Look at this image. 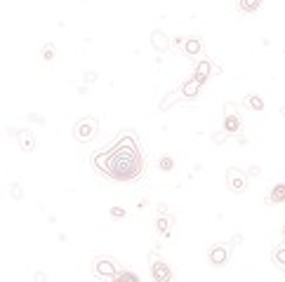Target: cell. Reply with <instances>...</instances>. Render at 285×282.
<instances>
[{
	"mask_svg": "<svg viewBox=\"0 0 285 282\" xmlns=\"http://www.w3.org/2000/svg\"><path fill=\"white\" fill-rule=\"evenodd\" d=\"M92 162L104 177L113 179V181H132V179L141 177V172H144V158H141L137 137L128 129L118 137L113 146L97 151L92 155Z\"/></svg>",
	"mask_w": 285,
	"mask_h": 282,
	"instance_id": "1",
	"label": "cell"
},
{
	"mask_svg": "<svg viewBox=\"0 0 285 282\" xmlns=\"http://www.w3.org/2000/svg\"><path fill=\"white\" fill-rule=\"evenodd\" d=\"M99 132V120L95 116H87V118H80L76 125H73V139L78 144H90L92 139L97 137Z\"/></svg>",
	"mask_w": 285,
	"mask_h": 282,
	"instance_id": "2",
	"label": "cell"
},
{
	"mask_svg": "<svg viewBox=\"0 0 285 282\" xmlns=\"http://www.w3.org/2000/svg\"><path fill=\"white\" fill-rule=\"evenodd\" d=\"M149 271H151L153 282H174V273L170 268V264L163 259L158 252L149 254Z\"/></svg>",
	"mask_w": 285,
	"mask_h": 282,
	"instance_id": "3",
	"label": "cell"
},
{
	"mask_svg": "<svg viewBox=\"0 0 285 282\" xmlns=\"http://www.w3.org/2000/svg\"><path fill=\"white\" fill-rule=\"evenodd\" d=\"M243 240V235H234V240L231 242H222V245H212L210 247V252H207V261L212 266H226L229 264V259H231V249H234V245L236 242H241Z\"/></svg>",
	"mask_w": 285,
	"mask_h": 282,
	"instance_id": "4",
	"label": "cell"
},
{
	"mask_svg": "<svg viewBox=\"0 0 285 282\" xmlns=\"http://www.w3.org/2000/svg\"><path fill=\"white\" fill-rule=\"evenodd\" d=\"M118 273H120L118 271V264L113 259H109V256H97L92 261V275L99 277V280H113Z\"/></svg>",
	"mask_w": 285,
	"mask_h": 282,
	"instance_id": "5",
	"label": "cell"
},
{
	"mask_svg": "<svg viewBox=\"0 0 285 282\" xmlns=\"http://www.w3.org/2000/svg\"><path fill=\"white\" fill-rule=\"evenodd\" d=\"M226 186L234 191V193H245L247 191V174L238 167H229L226 170Z\"/></svg>",
	"mask_w": 285,
	"mask_h": 282,
	"instance_id": "6",
	"label": "cell"
},
{
	"mask_svg": "<svg viewBox=\"0 0 285 282\" xmlns=\"http://www.w3.org/2000/svg\"><path fill=\"white\" fill-rule=\"evenodd\" d=\"M201 89H203V83L198 80L196 76H191V78H186L184 83H182L179 94H182L184 99H193V97H198V94H201Z\"/></svg>",
	"mask_w": 285,
	"mask_h": 282,
	"instance_id": "7",
	"label": "cell"
},
{
	"mask_svg": "<svg viewBox=\"0 0 285 282\" xmlns=\"http://www.w3.org/2000/svg\"><path fill=\"white\" fill-rule=\"evenodd\" d=\"M212 71H215V66H212V61L207 59V57H203V59H198L196 61V68H193V76L201 80V83H205L207 78L212 76Z\"/></svg>",
	"mask_w": 285,
	"mask_h": 282,
	"instance_id": "8",
	"label": "cell"
},
{
	"mask_svg": "<svg viewBox=\"0 0 285 282\" xmlns=\"http://www.w3.org/2000/svg\"><path fill=\"white\" fill-rule=\"evenodd\" d=\"M172 228H174V219L170 214H161L156 219V233L161 238H170V235H172Z\"/></svg>",
	"mask_w": 285,
	"mask_h": 282,
	"instance_id": "9",
	"label": "cell"
},
{
	"mask_svg": "<svg viewBox=\"0 0 285 282\" xmlns=\"http://www.w3.org/2000/svg\"><path fill=\"white\" fill-rule=\"evenodd\" d=\"M184 54L186 57H198V59H203V40L201 38H186L184 43Z\"/></svg>",
	"mask_w": 285,
	"mask_h": 282,
	"instance_id": "10",
	"label": "cell"
},
{
	"mask_svg": "<svg viewBox=\"0 0 285 282\" xmlns=\"http://www.w3.org/2000/svg\"><path fill=\"white\" fill-rule=\"evenodd\" d=\"M17 139H19V146H22V151H26V153H31V151L35 148V134L33 132H28V129H19Z\"/></svg>",
	"mask_w": 285,
	"mask_h": 282,
	"instance_id": "11",
	"label": "cell"
},
{
	"mask_svg": "<svg viewBox=\"0 0 285 282\" xmlns=\"http://www.w3.org/2000/svg\"><path fill=\"white\" fill-rule=\"evenodd\" d=\"M266 202L269 205H280V202H285V183L271 186V191H269V195H266Z\"/></svg>",
	"mask_w": 285,
	"mask_h": 282,
	"instance_id": "12",
	"label": "cell"
},
{
	"mask_svg": "<svg viewBox=\"0 0 285 282\" xmlns=\"http://www.w3.org/2000/svg\"><path fill=\"white\" fill-rule=\"evenodd\" d=\"M151 45H153V50L156 52H165L170 47V40H168V35L163 33L161 28H156L151 33Z\"/></svg>",
	"mask_w": 285,
	"mask_h": 282,
	"instance_id": "13",
	"label": "cell"
},
{
	"mask_svg": "<svg viewBox=\"0 0 285 282\" xmlns=\"http://www.w3.org/2000/svg\"><path fill=\"white\" fill-rule=\"evenodd\" d=\"M241 129H243L241 116H226L224 118V132L226 134H238Z\"/></svg>",
	"mask_w": 285,
	"mask_h": 282,
	"instance_id": "14",
	"label": "cell"
},
{
	"mask_svg": "<svg viewBox=\"0 0 285 282\" xmlns=\"http://www.w3.org/2000/svg\"><path fill=\"white\" fill-rule=\"evenodd\" d=\"M243 106L250 108V111H255V113H259V111H264V99L259 94H247L245 99H243Z\"/></svg>",
	"mask_w": 285,
	"mask_h": 282,
	"instance_id": "15",
	"label": "cell"
},
{
	"mask_svg": "<svg viewBox=\"0 0 285 282\" xmlns=\"http://www.w3.org/2000/svg\"><path fill=\"white\" fill-rule=\"evenodd\" d=\"M111 282H139V277H137V273H132V271H120Z\"/></svg>",
	"mask_w": 285,
	"mask_h": 282,
	"instance_id": "16",
	"label": "cell"
},
{
	"mask_svg": "<svg viewBox=\"0 0 285 282\" xmlns=\"http://www.w3.org/2000/svg\"><path fill=\"white\" fill-rule=\"evenodd\" d=\"M158 167L163 172H172L174 170V158L172 155H161V160H158Z\"/></svg>",
	"mask_w": 285,
	"mask_h": 282,
	"instance_id": "17",
	"label": "cell"
},
{
	"mask_svg": "<svg viewBox=\"0 0 285 282\" xmlns=\"http://www.w3.org/2000/svg\"><path fill=\"white\" fill-rule=\"evenodd\" d=\"M259 7H262V3H259V0H252V3H238V10L241 12H255V10H259Z\"/></svg>",
	"mask_w": 285,
	"mask_h": 282,
	"instance_id": "18",
	"label": "cell"
},
{
	"mask_svg": "<svg viewBox=\"0 0 285 282\" xmlns=\"http://www.w3.org/2000/svg\"><path fill=\"white\" fill-rule=\"evenodd\" d=\"M55 45H52V43H45L43 45V50H40V54H43V59L45 61H52V59H55Z\"/></svg>",
	"mask_w": 285,
	"mask_h": 282,
	"instance_id": "19",
	"label": "cell"
},
{
	"mask_svg": "<svg viewBox=\"0 0 285 282\" xmlns=\"http://www.w3.org/2000/svg\"><path fill=\"white\" fill-rule=\"evenodd\" d=\"M274 264L285 271V247L283 249H274Z\"/></svg>",
	"mask_w": 285,
	"mask_h": 282,
	"instance_id": "20",
	"label": "cell"
},
{
	"mask_svg": "<svg viewBox=\"0 0 285 282\" xmlns=\"http://www.w3.org/2000/svg\"><path fill=\"white\" fill-rule=\"evenodd\" d=\"M10 188H12V191H10V193H12V198H14V200H22V186H19V183L14 181Z\"/></svg>",
	"mask_w": 285,
	"mask_h": 282,
	"instance_id": "21",
	"label": "cell"
},
{
	"mask_svg": "<svg viewBox=\"0 0 285 282\" xmlns=\"http://www.w3.org/2000/svg\"><path fill=\"white\" fill-rule=\"evenodd\" d=\"M111 216H113V219H123V216H125V210H120V207H113V210H111Z\"/></svg>",
	"mask_w": 285,
	"mask_h": 282,
	"instance_id": "22",
	"label": "cell"
},
{
	"mask_svg": "<svg viewBox=\"0 0 285 282\" xmlns=\"http://www.w3.org/2000/svg\"><path fill=\"white\" fill-rule=\"evenodd\" d=\"M215 141H217V144H224V141H226V139H229V134H226V132H222V134H215Z\"/></svg>",
	"mask_w": 285,
	"mask_h": 282,
	"instance_id": "23",
	"label": "cell"
},
{
	"mask_svg": "<svg viewBox=\"0 0 285 282\" xmlns=\"http://www.w3.org/2000/svg\"><path fill=\"white\" fill-rule=\"evenodd\" d=\"M226 116H236V104H234V101L226 104Z\"/></svg>",
	"mask_w": 285,
	"mask_h": 282,
	"instance_id": "24",
	"label": "cell"
},
{
	"mask_svg": "<svg viewBox=\"0 0 285 282\" xmlns=\"http://www.w3.org/2000/svg\"><path fill=\"white\" fill-rule=\"evenodd\" d=\"M259 172H262V170H259V167L255 165V167H250V172H247V177H257Z\"/></svg>",
	"mask_w": 285,
	"mask_h": 282,
	"instance_id": "25",
	"label": "cell"
},
{
	"mask_svg": "<svg viewBox=\"0 0 285 282\" xmlns=\"http://www.w3.org/2000/svg\"><path fill=\"white\" fill-rule=\"evenodd\" d=\"M35 282H47V275H45L43 271H40V273H35Z\"/></svg>",
	"mask_w": 285,
	"mask_h": 282,
	"instance_id": "26",
	"label": "cell"
},
{
	"mask_svg": "<svg viewBox=\"0 0 285 282\" xmlns=\"http://www.w3.org/2000/svg\"><path fill=\"white\" fill-rule=\"evenodd\" d=\"M95 73H92V71H90V73H85V80H90V83H92V80H95Z\"/></svg>",
	"mask_w": 285,
	"mask_h": 282,
	"instance_id": "27",
	"label": "cell"
},
{
	"mask_svg": "<svg viewBox=\"0 0 285 282\" xmlns=\"http://www.w3.org/2000/svg\"><path fill=\"white\" fill-rule=\"evenodd\" d=\"M283 238H285V226H283Z\"/></svg>",
	"mask_w": 285,
	"mask_h": 282,
	"instance_id": "28",
	"label": "cell"
}]
</instances>
